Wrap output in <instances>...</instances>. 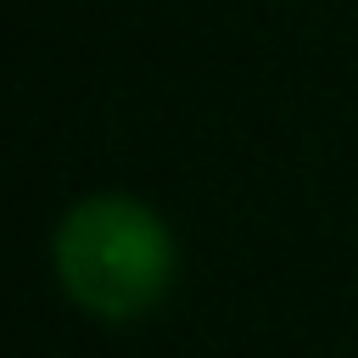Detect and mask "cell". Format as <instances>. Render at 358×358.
Listing matches in <instances>:
<instances>
[{"mask_svg": "<svg viewBox=\"0 0 358 358\" xmlns=\"http://www.w3.org/2000/svg\"><path fill=\"white\" fill-rule=\"evenodd\" d=\"M50 268L73 308L106 324H129L173 291L179 241L157 207L123 190H95L62 213L50 235Z\"/></svg>", "mask_w": 358, "mask_h": 358, "instance_id": "1", "label": "cell"}]
</instances>
